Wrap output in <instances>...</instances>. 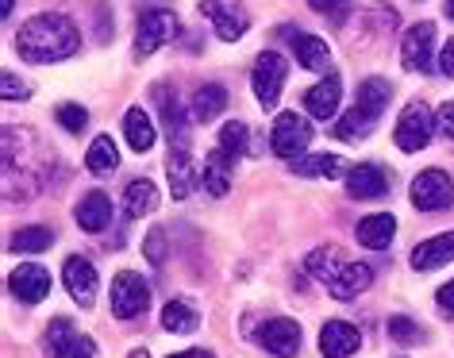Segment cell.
Segmentation results:
<instances>
[{
  "instance_id": "9",
  "label": "cell",
  "mask_w": 454,
  "mask_h": 358,
  "mask_svg": "<svg viewBox=\"0 0 454 358\" xmlns=\"http://www.w3.org/2000/svg\"><path fill=\"white\" fill-rule=\"evenodd\" d=\"M401 58H404V70H435V24H416L404 31V43H401Z\"/></svg>"
},
{
  "instance_id": "21",
  "label": "cell",
  "mask_w": 454,
  "mask_h": 358,
  "mask_svg": "<svg viewBox=\"0 0 454 358\" xmlns=\"http://www.w3.org/2000/svg\"><path fill=\"white\" fill-rule=\"evenodd\" d=\"M200 182L212 197H227V189H231V154H227L223 147H215L208 159H204Z\"/></svg>"
},
{
  "instance_id": "17",
  "label": "cell",
  "mask_w": 454,
  "mask_h": 358,
  "mask_svg": "<svg viewBox=\"0 0 454 358\" xmlns=\"http://www.w3.org/2000/svg\"><path fill=\"white\" fill-rule=\"evenodd\" d=\"M339 100H343V82H339L335 74H327L320 85H312L309 93H304V108H309V116H316V120H332L339 112Z\"/></svg>"
},
{
  "instance_id": "42",
  "label": "cell",
  "mask_w": 454,
  "mask_h": 358,
  "mask_svg": "<svg viewBox=\"0 0 454 358\" xmlns=\"http://www.w3.org/2000/svg\"><path fill=\"white\" fill-rule=\"evenodd\" d=\"M12 4H16V0H0V12H4V16H12Z\"/></svg>"
},
{
  "instance_id": "18",
  "label": "cell",
  "mask_w": 454,
  "mask_h": 358,
  "mask_svg": "<svg viewBox=\"0 0 454 358\" xmlns=\"http://www.w3.org/2000/svg\"><path fill=\"white\" fill-rule=\"evenodd\" d=\"M454 259V231H442L435 239H424L419 247L412 251V270L427 274V270H439Z\"/></svg>"
},
{
  "instance_id": "39",
  "label": "cell",
  "mask_w": 454,
  "mask_h": 358,
  "mask_svg": "<svg viewBox=\"0 0 454 358\" xmlns=\"http://www.w3.org/2000/svg\"><path fill=\"white\" fill-rule=\"evenodd\" d=\"M435 300H439V308L447 312V316H454V282H447V285H442L439 293H435Z\"/></svg>"
},
{
  "instance_id": "12",
  "label": "cell",
  "mask_w": 454,
  "mask_h": 358,
  "mask_svg": "<svg viewBox=\"0 0 454 358\" xmlns=\"http://www.w3.org/2000/svg\"><path fill=\"white\" fill-rule=\"evenodd\" d=\"M166 174H169V189H174V197L185 200V197L192 193V185L200 182L197 166H192V154H189V143H169Z\"/></svg>"
},
{
  "instance_id": "40",
  "label": "cell",
  "mask_w": 454,
  "mask_h": 358,
  "mask_svg": "<svg viewBox=\"0 0 454 358\" xmlns=\"http://www.w3.org/2000/svg\"><path fill=\"white\" fill-rule=\"evenodd\" d=\"M439 70L447 74V77H454V39L442 47V54H439Z\"/></svg>"
},
{
  "instance_id": "7",
  "label": "cell",
  "mask_w": 454,
  "mask_h": 358,
  "mask_svg": "<svg viewBox=\"0 0 454 358\" xmlns=\"http://www.w3.org/2000/svg\"><path fill=\"white\" fill-rule=\"evenodd\" d=\"M312 143V124L297 112H281L274 120V131H270V147H274L278 159H297V154L309 151Z\"/></svg>"
},
{
  "instance_id": "43",
  "label": "cell",
  "mask_w": 454,
  "mask_h": 358,
  "mask_svg": "<svg viewBox=\"0 0 454 358\" xmlns=\"http://www.w3.org/2000/svg\"><path fill=\"white\" fill-rule=\"evenodd\" d=\"M447 16L454 19V0H447Z\"/></svg>"
},
{
  "instance_id": "13",
  "label": "cell",
  "mask_w": 454,
  "mask_h": 358,
  "mask_svg": "<svg viewBox=\"0 0 454 358\" xmlns=\"http://www.w3.org/2000/svg\"><path fill=\"white\" fill-rule=\"evenodd\" d=\"M8 289H12V297L24 300V305H39V300H47V293H51V274L43 270V266L27 262L8 277Z\"/></svg>"
},
{
  "instance_id": "6",
  "label": "cell",
  "mask_w": 454,
  "mask_h": 358,
  "mask_svg": "<svg viewBox=\"0 0 454 358\" xmlns=\"http://www.w3.org/2000/svg\"><path fill=\"white\" fill-rule=\"evenodd\" d=\"M200 16L215 27V35L223 43L243 39L247 27H251V16H247L243 0H200Z\"/></svg>"
},
{
  "instance_id": "32",
  "label": "cell",
  "mask_w": 454,
  "mask_h": 358,
  "mask_svg": "<svg viewBox=\"0 0 454 358\" xmlns=\"http://www.w3.org/2000/svg\"><path fill=\"white\" fill-rule=\"evenodd\" d=\"M220 147L231 154V159H239V154H247V124H223V131H220Z\"/></svg>"
},
{
  "instance_id": "4",
  "label": "cell",
  "mask_w": 454,
  "mask_h": 358,
  "mask_svg": "<svg viewBox=\"0 0 454 358\" xmlns=\"http://www.w3.org/2000/svg\"><path fill=\"white\" fill-rule=\"evenodd\" d=\"M108 305H112V316H120V320L143 316L146 305H151V285H146L135 270H120L116 277H112V297H108Z\"/></svg>"
},
{
  "instance_id": "24",
  "label": "cell",
  "mask_w": 454,
  "mask_h": 358,
  "mask_svg": "<svg viewBox=\"0 0 454 358\" xmlns=\"http://www.w3.org/2000/svg\"><path fill=\"white\" fill-rule=\"evenodd\" d=\"M289 43H293V54H297V62L304 66V70H327V62H332V51H327L324 39L309 35V31H293Z\"/></svg>"
},
{
  "instance_id": "23",
  "label": "cell",
  "mask_w": 454,
  "mask_h": 358,
  "mask_svg": "<svg viewBox=\"0 0 454 358\" xmlns=\"http://www.w3.org/2000/svg\"><path fill=\"white\" fill-rule=\"evenodd\" d=\"M393 235H396V220L389 212H373V216L358 223V243L370 251H385L393 243Z\"/></svg>"
},
{
  "instance_id": "14",
  "label": "cell",
  "mask_w": 454,
  "mask_h": 358,
  "mask_svg": "<svg viewBox=\"0 0 454 358\" xmlns=\"http://www.w3.org/2000/svg\"><path fill=\"white\" fill-rule=\"evenodd\" d=\"M358 343H362V335L355 323H347V320H327L320 328V354L324 358H350L358 351Z\"/></svg>"
},
{
  "instance_id": "10",
  "label": "cell",
  "mask_w": 454,
  "mask_h": 358,
  "mask_svg": "<svg viewBox=\"0 0 454 358\" xmlns=\"http://www.w3.org/2000/svg\"><path fill=\"white\" fill-rule=\"evenodd\" d=\"M177 35V16L166 12V8H154L139 19V35H135V58H146L154 54L162 43H169Z\"/></svg>"
},
{
  "instance_id": "11",
  "label": "cell",
  "mask_w": 454,
  "mask_h": 358,
  "mask_svg": "<svg viewBox=\"0 0 454 358\" xmlns=\"http://www.w3.org/2000/svg\"><path fill=\"white\" fill-rule=\"evenodd\" d=\"M258 343H262L270 354H278V358H293L301 351V323L286 320V316L266 320L262 328H258Z\"/></svg>"
},
{
  "instance_id": "35",
  "label": "cell",
  "mask_w": 454,
  "mask_h": 358,
  "mask_svg": "<svg viewBox=\"0 0 454 358\" xmlns=\"http://www.w3.org/2000/svg\"><path fill=\"white\" fill-rule=\"evenodd\" d=\"M309 4H312L320 16H332V24H335V27L343 24L347 12H350V0H309Z\"/></svg>"
},
{
  "instance_id": "38",
  "label": "cell",
  "mask_w": 454,
  "mask_h": 358,
  "mask_svg": "<svg viewBox=\"0 0 454 358\" xmlns=\"http://www.w3.org/2000/svg\"><path fill=\"white\" fill-rule=\"evenodd\" d=\"M27 97V85L16 82L12 74H4V100H24Z\"/></svg>"
},
{
  "instance_id": "37",
  "label": "cell",
  "mask_w": 454,
  "mask_h": 358,
  "mask_svg": "<svg viewBox=\"0 0 454 358\" xmlns=\"http://www.w3.org/2000/svg\"><path fill=\"white\" fill-rule=\"evenodd\" d=\"M146 259H151L154 266H162V259H166V251H162V231H151V235H146Z\"/></svg>"
},
{
  "instance_id": "34",
  "label": "cell",
  "mask_w": 454,
  "mask_h": 358,
  "mask_svg": "<svg viewBox=\"0 0 454 358\" xmlns=\"http://www.w3.org/2000/svg\"><path fill=\"white\" fill-rule=\"evenodd\" d=\"M385 331H389V339H396V343H419V328L404 316H393L389 323H385Z\"/></svg>"
},
{
  "instance_id": "16",
  "label": "cell",
  "mask_w": 454,
  "mask_h": 358,
  "mask_svg": "<svg viewBox=\"0 0 454 358\" xmlns=\"http://www.w3.org/2000/svg\"><path fill=\"white\" fill-rule=\"evenodd\" d=\"M51 351H54V358H97L93 339L77 335L70 320H54L51 323Z\"/></svg>"
},
{
  "instance_id": "29",
  "label": "cell",
  "mask_w": 454,
  "mask_h": 358,
  "mask_svg": "<svg viewBox=\"0 0 454 358\" xmlns=\"http://www.w3.org/2000/svg\"><path fill=\"white\" fill-rule=\"evenodd\" d=\"M85 166L93 174H112L120 166V147L112 136H97L93 143H89V154H85Z\"/></svg>"
},
{
  "instance_id": "2",
  "label": "cell",
  "mask_w": 454,
  "mask_h": 358,
  "mask_svg": "<svg viewBox=\"0 0 454 358\" xmlns=\"http://www.w3.org/2000/svg\"><path fill=\"white\" fill-rule=\"evenodd\" d=\"M389 97H393V85L385 82V77H366L358 89V105L347 112L343 120H339V139H347V143H355V139H366L373 124L381 120V112L389 108Z\"/></svg>"
},
{
  "instance_id": "1",
  "label": "cell",
  "mask_w": 454,
  "mask_h": 358,
  "mask_svg": "<svg viewBox=\"0 0 454 358\" xmlns=\"http://www.w3.org/2000/svg\"><path fill=\"white\" fill-rule=\"evenodd\" d=\"M82 47V35L77 27L70 24L66 16L59 12H43V16H31L16 35V51L24 62H62Z\"/></svg>"
},
{
  "instance_id": "26",
  "label": "cell",
  "mask_w": 454,
  "mask_h": 358,
  "mask_svg": "<svg viewBox=\"0 0 454 358\" xmlns=\"http://www.w3.org/2000/svg\"><path fill=\"white\" fill-rule=\"evenodd\" d=\"M162 328L174 331V335H189V331L200 328V312L192 308V300L174 297V300H169V305L162 308Z\"/></svg>"
},
{
  "instance_id": "31",
  "label": "cell",
  "mask_w": 454,
  "mask_h": 358,
  "mask_svg": "<svg viewBox=\"0 0 454 358\" xmlns=\"http://www.w3.org/2000/svg\"><path fill=\"white\" fill-rule=\"evenodd\" d=\"M51 243H54V235L47 228H20L12 235V251L20 254H39V251H51Z\"/></svg>"
},
{
  "instance_id": "5",
  "label": "cell",
  "mask_w": 454,
  "mask_h": 358,
  "mask_svg": "<svg viewBox=\"0 0 454 358\" xmlns=\"http://www.w3.org/2000/svg\"><path fill=\"white\" fill-rule=\"evenodd\" d=\"M286 77H289V62L281 58V54H274V51H262V54H258V58H254V70H251V89H254L258 105H262V108H274L278 97H281V85H286Z\"/></svg>"
},
{
  "instance_id": "19",
  "label": "cell",
  "mask_w": 454,
  "mask_h": 358,
  "mask_svg": "<svg viewBox=\"0 0 454 358\" xmlns=\"http://www.w3.org/2000/svg\"><path fill=\"white\" fill-rule=\"evenodd\" d=\"M370 282H373V270L366 262H347V266H339L335 277L327 282V293L339 300H350V297H358L362 289H370Z\"/></svg>"
},
{
  "instance_id": "28",
  "label": "cell",
  "mask_w": 454,
  "mask_h": 358,
  "mask_svg": "<svg viewBox=\"0 0 454 358\" xmlns=\"http://www.w3.org/2000/svg\"><path fill=\"white\" fill-rule=\"evenodd\" d=\"M154 208H158V189H154V182H146V177L131 182L128 193H123V212L135 220V216H151Z\"/></svg>"
},
{
  "instance_id": "30",
  "label": "cell",
  "mask_w": 454,
  "mask_h": 358,
  "mask_svg": "<svg viewBox=\"0 0 454 358\" xmlns=\"http://www.w3.org/2000/svg\"><path fill=\"white\" fill-rule=\"evenodd\" d=\"M223 108H227V89L223 85H200L197 100H192V116H197L200 124H208V120H215Z\"/></svg>"
},
{
  "instance_id": "25",
  "label": "cell",
  "mask_w": 454,
  "mask_h": 358,
  "mask_svg": "<svg viewBox=\"0 0 454 358\" xmlns=\"http://www.w3.org/2000/svg\"><path fill=\"white\" fill-rule=\"evenodd\" d=\"M123 136H128V143H131V151H139V154H146L154 147V139H158V131H154V124H151V116L135 105V108H128V116H123Z\"/></svg>"
},
{
  "instance_id": "22",
  "label": "cell",
  "mask_w": 454,
  "mask_h": 358,
  "mask_svg": "<svg viewBox=\"0 0 454 358\" xmlns=\"http://www.w3.org/2000/svg\"><path fill=\"white\" fill-rule=\"evenodd\" d=\"M77 223H82V231H93V235H100L112 223V200L100 193H85L82 197V205H77Z\"/></svg>"
},
{
  "instance_id": "3",
  "label": "cell",
  "mask_w": 454,
  "mask_h": 358,
  "mask_svg": "<svg viewBox=\"0 0 454 358\" xmlns=\"http://www.w3.org/2000/svg\"><path fill=\"white\" fill-rule=\"evenodd\" d=\"M435 136V116H431V108L424 100H412V105H404L401 120H396V147L404 154H419Z\"/></svg>"
},
{
  "instance_id": "33",
  "label": "cell",
  "mask_w": 454,
  "mask_h": 358,
  "mask_svg": "<svg viewBox=\"0 0 454 358\" xmlns=\"http://www.w3.org/2000/svg\"><path fill=\"white\" fill-rule=\"evenodd\" d=\"M54 120L70 131V136H82V131L89 128V112L82 108V105H62L59 112H54Z\"/></svg>"
},
{
  "instance_id": "20",
  "label": "cell",
  "mask_w": 454,
  "mask_h": 358,
  "mask_svg": "<svg viewBox=\"0 0 454 358\" xmlns=\"http://www.w3.org/2000/svg\"><path fill=\"white\" fill-rule=\"evenodd\" d=\"M347 193L358 197V200H373V197H385L389 193V177H385L381 166H355L347 174Z\"/></svg>"
},
{
  "instance_id": "8",
  "label": "cell",
  "mask_w": 454,
  "mask_h": 358,
  "mask_svg": "<svg viewBox=\"0 0 454 358\" xmlns=\"http://www.w3.org/2000/svg\"><path fill=\"white\" fill-rule=\"evenodd\" d=\"M412 205L419 212H439V208H450L454 205V177L442 174V170H424L412 182Z\"/></svg>"
},
{
  "instance_id": "36",
  "label": "cell",
  "mask_w": 454,
  "mask_h": 358,
  "mask_svg": "<svg viewBox=\"0 0 454 358\" xmlns=\"http://www.w3.org/2000/svg\"><path fill=\"white\" fill-rule=\"evenodd\" d=\"M435 128L442 131L447 139H454V100H447V105L439 108V116H435Z\"/></svg>"
},
{
  "instance_id": "27",
  "label": "cell",
  "mask_w": 454,
  "mask_h": 358,
  "mask_svg": "<svg viewBox=\"0 0 454 358\" xmlns=\"http://www.w3.org/2000/svg\"><path fill=\"white\" fill-rule=\"evenodd\" d=\"M293 174L301 177H339V174H350L347 162L339 154H304V159H293Z\"/></svg>"
},
{
  "instance_id": "15",
  "label": "cell",
  "mask_w": 454,
  "mask_h": 358,
  "mask_svg": "<svg viewBox=\"0 0 454 358\" xmlns=\"http://www.w3.org/2000/svg\"><path fill=\"white\" fill-rule=\"evenodd\" d=\"M62 282H66L70 297H74L82 308H89V305L97 300V270H93V262H89V259H66Z\"/></svg>"
},
{
  "instance_id": "41",
  "label": "cell",
  "mask_w": 454,
  "mask_h": 358,
  "mask_svg": "<svg viewBox=\"0 0 454 358\" xmlns=\"http://www.w3.org/2000/svg\"><path fill=\"white\" fill-rule=\"evenodd\" d=\"M169 358H215L212 351H200V346H192V351H181V354H169Z\"/></svg>"
}]
</instances>
